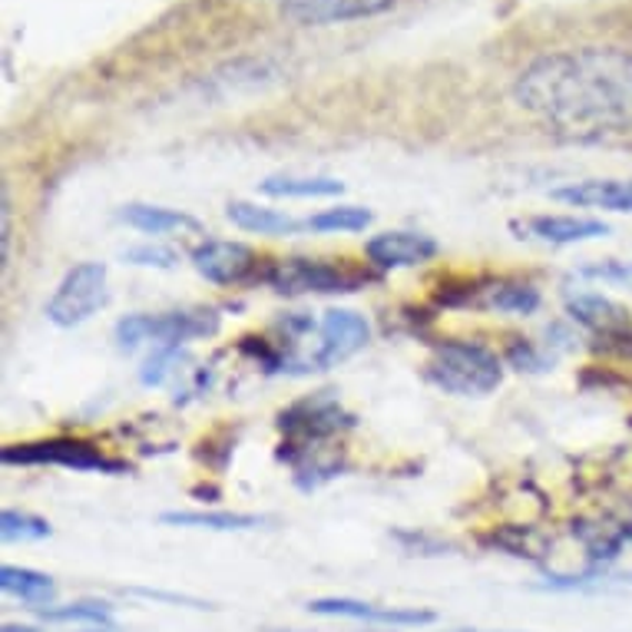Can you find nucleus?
Returning <instances> with one entry per match:
<instances>
[{"label": "nucleus", "instance_id": "nucleus-1", "mask_svg": "<svg viewBox=\"0 0 632 632\" xmlns=\"http://www.w3.org/2000/svg\"><path fill=\"white\" fill-rule=\"evenodd\" d=\"M513 103L567 140L632 130V50L577 47L537 57L513 80Z\"/></svg>", "mask_w": 632, "mask_h": 632}, {"label": "nucleus", "instance_id": "nucleus-2", "mask_svg": "<svg viewBox=\"0 0 632 632\" xmlns=\"http://www.w3.org/2000/svg\"><path fill=\"white\" fill-rule=\"evenodd\" d=\"M424 378L444 395L483 398L500 388L503 361L480 342H440L424 368Z\"/></svg>", "mask_w": 632, "mask_h": 632}, {"label": "nucleus", "instance_id": "nucleus-3", "mask_svg": "<svg viewBox=\"0 0 632 632\" xmlns=\"http://www.w3.org/2000/svg\"><path fill=\"white\" fill-rule=\"evenodd\" d=\"M265 285L278 295H342L358 292L371 282L368 268H355L328 258H278L265 268Z\"/></svg>", "mask_w": 632, "mask_h": 632}, {"label": "nucleus", "instance_id": "nucleus-4", "mask_svg": "<svg viewBox=\"0 0 632 632\" xmlns=\"http://www.w3.org/2000/svg\"><path fill=\"white\" fill-rule=\"evenodd\" d=\"M278 427L285 434V444L278 450V457L295 467V463H302V457L318 450V444H325V440L345 434L348 427H355V418L335 398L315 395V398L295 401L288 411H282Z\"/></svg>", "mask_w": 632, "mask_h": 632}, {"label": "nucleus", "instance_id": "nucleus-5", "mask_svg": "<svg viewBox=\"0 0 632 632\" xmlns=\"http://www.w3.org/2000/svg\"><path fill=\"white\" fill-rule=\"evenodd\" d=\"M218 332V312H163V315H126L116 322L120 348L133 351L146 342L160 348H180L193 338H210Z\"/></svg>", "mask_w": 632, "mask_h": 632}, {"label": "nucleus", "instance_id": "nucleus-6", "mask_svg": "<svg viewBox=\"0 0 632 632\" xmlns=\"http://www.w3.org/2000/svg\"><path fill=\"white\" fill-rule=\"evenodd\" d=\"M0 460L7 467H67V470H83V473H123L126 463L106 457L100 447L80 437H50V440H27V444H10L0 450Z\"/></svg>", "mask_w": 632, "mask_h": 632}, {"label": "nucleus", "instance_id": "nucleus-7", "mask_svg": "<svg viewBox=\"0 0 632 632\" xmlns=\"http://www.w3.org/2000/svg\"><path fill=\"white\" fill-rule=\"evenodd\" d=\"M106 305V265L103 262H80L73 265L57 292L47 302V318L57 328H73L93 318Z\"/></svg>", "mask_w": 632, "mask_h": 632}, {"label": "nucleus", "instance_id": "nucleus-8", "mask_svg": "<svg viewBox=\"0 0 632 632\" xmlns=\"http://www.w3.org/2000/svg\"><path fill=\"white\" fill-rule=\"evenodd\" d=\"M567 312L577 325H583L597 342L606 345V351L632 355V315L606 295H570Z\"/></svg>", "mask_w": 632, "mask_h": 632}, {"label": "nucleus", "instance_id": "nucleus-9", "mask_svg": "<svg viewBox=\"0 0 632 632\" xmlns=\"http://www.w3.org/2000/svg\"><path fill=\"white\" fill-rule=\"evenodd\" d=\"M371 342V325L365 315L351 308H332L325 312L318 325V348L312 351V371H328L358 355Z\"/></svg>", "mask_w": 632, "mask_h": 632}, {"label": "nucleus", "instance_id": "nucleus-10", "mask_svg": "<svg viewBox=\"0 0 632 632\" xmlns=\"http://www.w3.org/2000/svg\"><path fill=\"white\" fill-rule=\"evenodd\" d=\"M193 268L212 282V285H242L255 278L258 255L245 242H225V238H206L193 248Z\"/></svg>", "mask_w": 632, "mask_h": 632}, {"label": "nucleus", "instance_id": "nucleus-11", "mask_svg": "<svg viewBox=\"0 0 632 632\" xmlns=\"http://www.w3.org/2000/svg\"><path fill=\"white\" fill-rule=\"evenodd\" d=\"M437 252H440V245L421 232H381V235L368 238V245H365L368 262L381 272L418 268V265H427L430 258H437Z\"/></svg>", "mask_w": 632, "mask_h": 632}, {"label": "nucleus", "instance_id": "nucleus-12", "mask_svg": "<svg viewBox=\"0 0 632 632\" xmlns=\"http://www.w3.org/2000/svg\"><path fill=\"white\" fill-rule=\"evenodd\" d=\"M308 613L315 616H345V620H358V623H378V626H401V630H415V626H430L437 616L427 610H391V606H375V603H361V600H312Z\"/></svg>", "mask_w": 632, "mask_h": 632}, {"label": "nucleus", "instance_id": "nucleus-13", "mask_svg": "<svg viewBox=\"0 0 632 632\" xmlns=\"http://www.w3.org/2000/svg\"><path fill=\"white\" fill-rule=\"evenodd\" d=\"M460 305L503 312V315H533L540 308V288L517 278H483L480 288H467Z\"/></svg>", "mask_w": 632, "mask_h": 632}, {"label": "nucleus", "instance_id": "nucleus-14", "mask_svg": "<svg viewBox=\"0 0 632 632\" xmlns=\"http://www.w3.org/2000/svg\"><path fill=\"white\" fill-rule=\"evenodd\" d=\"M275 3L285 17L302 23H345L395 7V0H275Z\"/></svg>", "mask_w": 632, "mask_h": 632}, {"label": "nucleus", "instance_id": "nucleus-15", "mask_svg": "<svg viewBox=\"0 0 632 632\" xmlns=\"http://www.w3.org/2000/svg\"><path fill=\"white\" fill-rule=\"evenodd\" d=\"M513 228L523 232L527 238H540L550 245H573V242H590V238L610 235L606 222L583 218V215H533L527 222H513Z\"/></svg>", "mask_w": 632, "mask_h": 632}, {"label": "nucleus", "instance_id": "nucleus-16", "mask_svg": "<svg viewBox=\"0 0 632 632\" xmlns=\"http://www.w3.org/2000/svg\"><path fill=\"white\" fill-rule=\"evenodd\" d=\"M550 200L580 206V210H610L632 212V180H587L570 183L550 193Z\"/></svg>", "mask_w": 632, "mask_h": 632}, {"label": "nucleus", "instance_id": "nucleus-17", "mask_svg": "<svg viewBox=\"0 0 632 632\" xmlns=\"http://www.w3.org/2000/svg\"><path fill=\"white\" fill-rule=\"evenodd\" d=\"M225 215L232 225H238L242 232H255V235H295V232L308 228L305 222L292 218L288 212L255 206V203H228Z\"/></svg>", "mask_w": 632, "mask_h": 632}, {"label": "nucleus", "instance_id": "nucleus-18", "mask_svg": "<svg viewBox=\"0 0 632 632\" xmlns=\"http://www.w3.org/2000/svg\"><path fill=\"white\" fill-rule=\"evenodd\" d=\"M120 218L146 235H166V232H203V222L196 215H186L180 210H163V206H126Z\"/></svg>", "mask_w": 632, "mask_h": 632}, {"label": "nucleus", "instance_id": "nucleus-19", "mask_svg": "<svg viewBox=\"0 0 632 632\" xmlns=\"http://www.w3.org/2000/svg\"><path fill=\"white\" fill-rule=\"evenodd\" d=\"M262 196L272 200H328V196H342L345 183L338 180H312V176H272L258 186Z\"/></svg>", "mask_w": 632, "mask_h": 632}, {"label": "nucleus", "instance_id": "nucleus-20", "mask_svg": "<svg viewBox=\"0 0 632 632\" xmlns=\"http://www.w3.org/2000/svg\"><path fill=\"white\" fill-rule=\"evenodd\" d=\"M0 590L7 597H17L20 603H27L33 610L47 606L53 600V593H57L50 577H43L37 570H23V567H3L0 570Z\"/></svg>", "mask_w": 632, "mask_h": 632}, {"label": "nucleus", "instance_id": "nucleus-21", "mask_svg": "<svg viewBox=\"0 0 632 632\" xmlns=\"http://www.w3.org/2000/svg\"><path fill=\"white\" fill-rule=\"evenodd\" d=\"M160 520H163V523H173V527H200V530H252V527H262V517H252V513H228V510H218V513L176 510V513H163Z\"/></svg>", "mask_w": 632, "mask_h": 632}, {"label": "nucleus", "instance_id": "nucleus-22", "mask_svg": "<svg viewBox=\"0 0 632 632\" xmlns=\"http://www.w3.org/2000/svg\"><path fill=\"white\" fill-rule=\"evenodd\" d=\"M371 218H375V215L368 210H361V206H335V210L312 215L305 225H308L312 232L332 235V232H365V228L371 225Z\"/></svg>", "mask_w": 632, "mask_h": 632}, {"label": "nucleus", "instance_id": "nucleus-23", "mask_svg": "<svg viewBox=\"0 0 632 632\" xmlns=\"http://www.w3.org/2000/svg\"><path fill=\"white\" fill-rule=\"evenodd\" d=\"M50 523L43 517L23 513V510H3L0 513V540L3 543H30L50 537Z\"/></svg>", "mask_w": 632, "mask_h": 632}, {"label": "nucleus", "instance_id": "nucleus-24", "mask_svg": "<svg viewBox=\"0 0 632 632\" xmlns=\"http://www.w3.org/2000/svg\"><path fill=\"white\" fill-rule=\"evenodd\" d=\"M43 623H86V626H110L113 610L106 603H70L57 610H37Z\"/></svg>", "mask_w": 632, "mask_h": 632}, {"label": "nucleus", "instance_id": "nucleus-25", "mask_svg": "<svg viewBox=\"0 0 632 632\" xmlns=\"http://www.w3.org/2000/svg\"><path fill=\"white\" fill-rule=\"evenodd\" d=\"M123 258L133 265H146V268H176V262H180V255L166 245H136V248L123 252Z\"/></svg>", "mask_w": 632, "mask_h": 632}, {"label": "nucleus", "instance_id": "nucleus-26", "mask_svg": "<svg viewBox=\"0 0 632 632\" xmlns=\"http://www.w3.org/2000/svg\"><path fill=\"white\" fill-rule=\"evenodd\" d=\"M507 361L520 371H543V358L527 345V342H513L507 351Z\"/></svg>", "mask_w": 632, "mask_h": 632}, {"label": "nucleus", "instance_id": "nucleus-27", "mask_svg": "<svg viewBox=\"0 0 632 632\" xmlns=\"http://www.w3.org/2000/svg\"><path fill=\"white\" fill-rule=\"evenodd\" d=\"M3 632H40V630H33V626H3Z\"/></svg>", "mask_w": 632, "mask_h": 632}, {"label": "nucleus", "instance_id": "nucleus-28", "mask_svg": "<svg viewBox=\"0 0 632 632\" xmlns=\"http://www.w3.org/2000/svg\"><path fill=\"white\" fill-rule=\"evenodd\" d=\"M86 632H116V630H113V626H90Z\"/></svg>", "mask_w": 632, "mask_h": 632}, {"label": "nucleus", "instance_id": "nucleus-29", "mask_svg": "<svg viewBox=\"0 0 632 632\" xmlns=\"http://www.w3.org/2000/svg\"><path fill=\"white\" fill-rule=\"evenodd\" d=\"M460 632H473V630H460Z\"/></svg>", "mask_w": 632, "mask_h": 632}]
</instances>
